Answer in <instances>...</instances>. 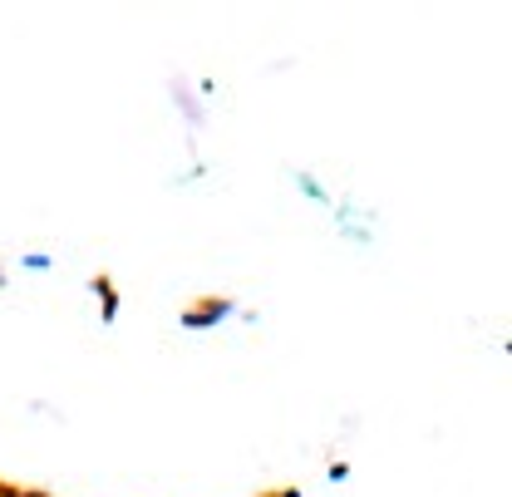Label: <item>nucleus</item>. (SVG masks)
Segmentation results:
<instances>
[]
</instances>
